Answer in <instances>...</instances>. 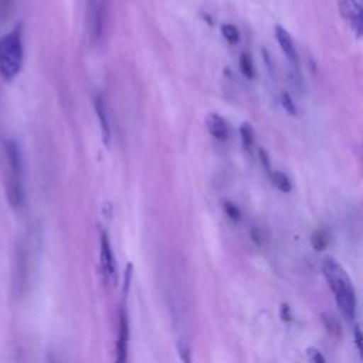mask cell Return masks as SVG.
<instances>
[{
  "instance_id": "obj_1",
  "label": "cell",
  "mask_w": 363,
  "mask_h": 363,
  "mask_svg": "<svg viewBox=\"0 0 363 363\" xmlns=\"http://www.w3.org/2000/svg\"><path fill=\"white\" fill-rule=\"evenodd\" d=\"M323 275L333 292L335 301L342 311V313L350 320L356 315V292L354 286L346 274V271L342 268V265L335 261L332 257L325 258L323 261Z\"/></svg>"
},
{
  "instance_id": "obj_2",
  "label": "cell",
  "mask_w": 363,
  "mask_h": 363,
  "mask_svg": "<svg viewBox=\"0 0 363 363\" xmlns=\"http://www.w3.org/2000/svg\"><path fill=\"white\" fill-rule=\"evenodd\" d=\"M6 159L9 164L7 182H6V194L11 207L18 208L24 201V189H23V160L20 147L16 140L9 139L4 143Z\"/></svg>"
},
{
  "instance_id": "obj_3",
  "label": "cell",
  "mask_w": 363,
  "mask_h": 363,
  "mask_svg": "<svg viewBox=\"0 0 363 363\" xmlns=\"http://www.w3.org/2000/svg\"><path fill=\"white\" fill-rule=\"evenodd\" d=\"M23 65V37L21 26H16L0 38V74L6 81H11Z\"/></svg>"
},
{
  "instance_id": "obj_4",
  "label": "cell",
  "mask_w": 363,
  "mask_h": 363,
  "mask_svg": "<svg viewBox=\"0 0 363 363\" xmlns=\"http://www.w3.org/2000/svg\"><path fill=\"white\" fill-rule=\"evenodd\" d=\"M105 26V6L98 0H86V27L92 41H99Z\"/></svg>"
},
{
  "instance_id": "obj_5",
  "label": "cell",
  "mask_w": 363,
  "mask_h": 363,
  "mask_svg": "<svg viewBox=\"0 0 363 363\" xmlns=\"http://www.w3.org/2000/svg\"><path fill=\"white\" fill-rule=\"evenodd\" d=\"M339 11L343 18L347 21L349 27L354 31L356 37H360L363 33V14L362 7L357 0H340Z\"/></svg>"
},
{
  "instance_id": "obj_6",
  "label": "cell",
  "mask_w": 363,
  "mask_h": 363,
  "mask_svg": "<svg viewBox=\"0 0 363 363\" xmlns=\"http://www.w3.org/2000/svg\"><path fill=\"white\" fill-rule=\"evenodd\" d=\"M101 251H99V255H101V268H102V274L105 277L106 281L112 279L113 275H115V257H113V252H112V248H111V242H109V238L106 235L105 231L101 233Z\"/></svg>"
},
{
  "instance_id": "obj_7",
  "label": "cell",
  "mask_w": 363,
  "mask_h": 363,
  "mask_svg": "<svg viewBox=\"0 0 363 363\" xmlns=\"http://www.w3.org/2000/svg\"><path fill=\"white\" fill-rule=\"evenodd\" d=\"M128 343H129V323L126 312L122 309L119 316V333L116 342V363H128Z\"/></svg>"
},
{
  "instance_id": "obj_8",
  "label": "cell",
  "mask_w": 363,
  "mask_h": 363,
  "mask_svg": "<svg viewBox=\"0 0 363 363\" xmlns=\"http://www.w3.org/2000/svg\"><path fill=\"white\" fill-rule=\"evenodd\" d=\"M275 37L278 40V44L281 47V50L284 51V54L286 55V58L292 62V64H298V52H296V48L294 45V41L289 35V33L281 27V26H277L275 27Z\"/></svg>"
},
{
  "instance_id": "obj_9",
  "label": "cell",
  "mask_w": 363,
  "mask_h": 363,
  "mask_svg": "<svg viewBox=\"0 0 363 363\" xmlns=\"http://www.w3.org/2000/svg\"><path fill=\"white\" fill-rule=\"evenodd\" d=\"M95 112L99 121V126H101V132H102V139L105 142V145H109L111 140V126H109V119H108V113H106V108H105V102L102 96H96L95 98Z\"/></svg>"
},
{
  "instance_id": "obj_10",
  "label": "cell",
  "mask_w": 363,
  "mask_h": 363,
  "mask_svg": "<svg viewBox=\"0 0 363 363\" xmlns=\"http://www.w3.org/2000/svg\"><path fill=\"white\" fill-rule=\"evenodd\" d=\"M207 128L208 132L220 142H224L228 136V129L224 119L217 113H210L207 116Z\"/></svg>"
},
{
  "instance_id": "obj_11",
  "label": "cell",
  "mask_w": 363,
  "mask_h": 363,
  "mask_svg": "<svg viewBox=\"0 0 363 363\" xmlns=\"http://www.w3.org/2000/svg\"><path fill=\"white\" fill-rule=\"evenodd\" d=\"M271 182L274 183V186L278 190H281L284 193L291 191V182H289V179H288V176L285 173H282L279 170L271 172Z\"/></svg>"
},
{
  "instance_id": "obj_12",
  "label": "cell",
  "mask_w": 363,
  "mask_h": 363,
  "mask_svg": "<svg viewBox=\"0 0 363 363\" xmlns=\"http://www.w3.org/2000/svg\"><path fill=\"white\" fill-rule=\"evenodd\" d=\"M240 135H241V140H242V145L244 147L250 152L252 145H254V130L251 128L250 123H242L241 128H240Z\"/></svg>"
},
{
  "instance_id": "obj_13",
  "label": "cell",
  "mask_w": 363,
  "mask_h": 363,
  "mask_svg": "<svg viewBox=\"0 0 363 363\" xmlns=\"http://www.w3.org/2000/svg\"><path fill=\"white\" fill-rule=\"evenodd\" d=\"M221 34L230 44H237L240 40V33L234 24H223L221 26Z\"/></svg>"
},
{
  "instance_id": "obj_14",
  "label": "cell",
  "mask_w": 363,
  "mask_h": 363,
  "mask_svg": "<svg viewBox=\"0 0 363 363\" xmlns=\"http://www.w3.org/2000/svg\"><path fill=\"white\" fill-rule=\"evenodd\" d=\"M240 69L244 74L245 78H254V65H252V60L248 54H241L240 55Z\"/></svg>"
},
{
  "instance_id": "obj_15",
  "label": "cell",
  "mask_w": 363,
  "mask_h": 363,
  "mask_svg": "<svg viewBox=\"0 0 363 363\" xmlns=\"http://www.w3.org/2000/svg\"><path fill=\"white\" fill-rule=\"evenodd\" d=\"M323 323L325 328L328 329V332H330L335 336L340 335V323L337 322V319L332 315V313H323Z\"/></svg>"
},
{
  "instance_id": "obj_16",
  "label": "cell",
  "mask_w": 363,
  "mask_h": 363,
  "mask_svg": "<svg viewBox=\"0 0 363 363\" xmlns=\"http://www.w3.org/2000/svg\"><path fill=\"white\" fill-rule=\"evenodd\" d=\"M312 245L315 250H323L328 245V234L322 230H318L312 235Z\"/></svg>"
},
{
  "instance_id": "obj_17",
  "label": "cell",
  "mask_w": 363,
  "mask_h": 363,
  "mask_svg": "<svg viewBox=\"0 0 363 363\" xmlns=\"http://www.w3.org/2000/svg\"><path fill=\"white\" fill-rule=\"evenodd\" d=\"M281 104H282L284 109H285L289 115H292V116L296 115V106H295V104H294V101H292V98H291V95H289L288 92H282V95H281Z\"/></svg>"
},
{
  "instance_id": "obj_18",
  "label": "cell",
  "mask_w": 363,
  "mask_h": 363,
  "mask_svg": "<svg viewBox=\"0 0 363 363\" xmlns=\"http://www.w3.org/2000/svg\"><path fill=\"white\" fill-rule=\"evenodd\" d=\"M223 207H224L225 214H227L231 220L238 221V220L241 218V213H240L238 207H237L235 204H233L231 201H224V203H223Z\"/></svg>"
},
{
  "instance_id": "obj_19",
  "label": "cell",
  "mask_w": 363,
  "mask_h": 363,
  "mask_svg": "<svg viewBox=\"0 0 363 363\" xmlns=\"http://www.w3.org/2000/svg\"><path fill=\"white\" fill-rule=\"evenodd\" d=\"M306 354H308L311 363H326V359L323 357V354L316 347H309L306 350Z\"/></svg>"
},
{
  "instance_id": "obj_20",
  "label": "cell",
  "mask_w": 363,
  "mask_h": 363,
  "mask_svg": "<svg viewBox=\"0 0 363 363\" xmlns=\"http://www.w3.org/2000/svg\"><path fill=\"white\" fill-rule=\"evenodd\" d=\"M281 316H282V319L286 320V322H289L291 318H292L291 309H289V306H288L286 303H282V305H281Z\"/></svg>"
},
{
  "instance_id": "obj_21",
  "label": "cell",
  "mask_w": 363,
  "mask_h": 363,
  "mask_svg": "<svg viewBox=\"0 0 363 363\" xmlns=\"http://www.w3.org/2000/svg\"><path fill=\"white\" fill-rule=\"evenodd\" d=\"M179 350H180V357L183 360V363H190V352L186 346H179Z\"/></svg>"
},
{
  "instance_id": "obj_22",
  "label": "cell",
  "mask_w": 363,
  "mask_h": 363,
  "mask_svg": "<svg viewBox=\"0 0 363 363\" xmlns=\"http://www.w3.org/2000/svg\"><path fill=\"white\" fill-rule=\"evenodd\" d=\"M251 237H252V240H254L255 244H258V245L262 244V234H261V230L252 228V230H251Z\"/></svg>"
},
{
  "instance_id": "obj_23",
  "label": "cell",
  "mask_w": 363,
  "mask_h": 363,
  "mask_svg": "<svg viewBox=\"0 0 363 363\" xmlns=\"http://www.w3.org/2000/svg\"><path fill=\"white\" fill-rule=\"evenodd\" d=\"M259 160H261L264 169L268 170V169H269V159H268V155H267V152H265L264 149L259 150Z\"/></svg>"
},
{
  "instance_id": "obj_24",
  "label": "cell",
  "mask_w": 363,
  "mask_h": 363,
  "mask_svg": "<svg viewBox=\"0 0 363 363\" xmlns=\"http://www.w3.org/2000/svg\"><path fill=\"white\" fill-rule=\"evenodd\" d=\"M354 339H356V346H357V349L362 350V333H360V329H359L357 325H356V328H354Z\"/></svg>"
},
{
  "instance_id": "obj_25",
  "label": "cell",
  "mask_w": 363,
  "mask_h": 363,
  "mask_svg": "<svg viewBox=\"0 0 363 363\" xmlns=\"http://www.w3.org/2000/svg\"><path fill=\"white\" fill-rule=\"evenodd\" d=\"M10 4H11V0H0V7L3 13H7V10L10 9Z\"/></svg>"
}]
</instances>
